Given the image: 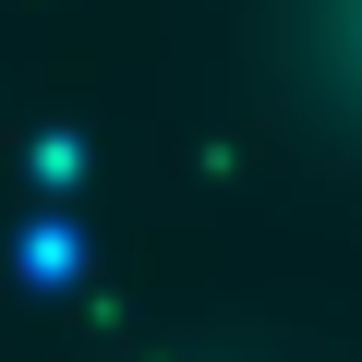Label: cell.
<instances>
[{"label": "cell", "mask_w": 362, "mask_h": 362, "mask_svg": "<svg viewBox=\"0 0 362 362\" xmlns=\"http://www.w3.org/2000/svg\"><path fill=\"white\" fill-rule=\"evenodd\" d=\"M290 61H302V85H314L326 133L362 145V0H302V13H290Z\"/></svg>", "instance_id": "cell-1"}]
</instances>
